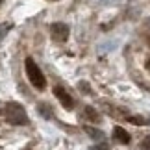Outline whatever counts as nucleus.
I'll use <instances>...</instances> for the list:
<instances>
[{"label": "nucleus", "mask_w": 150, "mask_h": 150, "mask_svg": "<svg viewBox=\"0 0 150 150\" xmlns=\"http://www.w3.org/2000/svg\"><path fill=\"white\" fill-rule=\"evenodd\" d=\"M24 67H26L28 80L32 82V85H33V87H37V89H45V85H47V80H45L43 72H41V69L37 67V63L33 61L32 57H26V63H24Z\"/></svg>", "instance_id": "1"}, {"label": "nucleus", "mask_w": 150, "mask_h": 150, "mask_svg": "<svg viewBox=\"0 0 150 150\" xmlns=\"http://www.w3.org/2000/svg\"><path fill=\"white\" fill-rule=\"evenodd\" d=\"M6 109H8V120L11 124H26L28 122L26 111H24L22 106H19V104H15V102H9L8 106H6Z\"/></svg>", "instance_id": "2"}, {"label": "nucleus", "mask_w": 150, "mask_h": 150, "mask_svg": "<svg viewBox=\"0 0 150 150\" xmlns=\"http://www.w3.org/2000/svg\"><path fill=\"white\" fill-rule=\"evenodd\" d=\"M50 33H52V39H56V41H67L69 39V26L67 24H63V22H54V24L50 26Z\"/></svg>", "instance_id": "3"}, {"label": "nucleus", "mask_w": 150, "mask_h": 150, "mask_svg": "<svg viewBox=\"0 0 150 150\" xmlns=\"http://www.w3.org/2000/svg\"><path fill=\"white\" fill-rule=\"evenodd\" d=\"M54 95L59 98V102H61V106L65 108V109H72L74 108V100H72V96L67 93L63 87H56L54 89Z\"/></svg>", "instance_id": "4"}, {"label": "nucleus", "mask_w": 150, "mask_h": 150, "mask_svg": "<svg viewBox=\"0 0 150 150\" xmlns=\"http://www.w3.org/2000/svg\"><path fill=\"white\" fill-rule=\"evenodd\" d=\"M113 135H115V139H117L119 143H122V145H128L130 139H132L130 134H128L124 128H120V126H117V128L113 130Z\"/></svg>", "instance_id": "5"}, {"label": "nucleus", "mask_w": 150, "mask_h": 150, "mask_svg": "<svg viewBox=\"0 0 150 150\" xmlns=\"http://www.w3.org/2000/svg\"><path fill=\"white\" fill-rule=\"evenodd\" d=\"M85 132H87V134L93 137V139H104V132H100V130H95V128H85Z\"/></svg>", "instance_id": "6"}, {"label": "nucleus", "mask_w": 150, "mask_h": 150, "mask_svg": "<svg viewBox=\"0 0 150 150\" xmlns=\"http://www.w3.org/2000/svg\"><path fill=\"white\" fill-rule=\"evenodd\" d=\"M85 111H87V117H89L91 120H98V115L95 113V109H93V108H85Z\"/></svg>", "instance_id": "7"}, {"label": "nucleus", "mask_w": 150, "mask_h": 150, "mask_svg": "<svg viewBox=\"0 0 150 150\" xmlns=\"http://www.w3.org/2000/svg\"><path fill=\"white\" fill-rule=\"evenodd\" d=\"M143 150H150V135L145 139V143H143Z\"/></svg>", "instance_id": "8"}, {"label": "nucleus", "mask_w": 150, "mask_h": 150, "mask_svg": "<svg viewBox=\"0 0 150 150\" xmlns=\"http://www.w3.org/2000/svg\"><path fill=\"white\" fill-rule=\"evenodd\" d=\"M130 120L134 124H143V119H139V117H130Z\"/></svg>", "instance_id": "9"}, {"label": "nucleus", "mask_w": 150, "mask_h": 150, "mask_svg": "<svg viewBox=\"0 0 150 150\" xmlns=\"http://www.w3.org/2000/svg\"><path fill=\"white\" fill-rule=\"evenodd\" d=\"M91 150H108V145H98V146H93Z\"/></svg>", "instance_id": "10"}, {"label": "nucleus", "mask_w": 150, "mask_h": 150, "mask_svg": "<svg viewBox=\"0 0 150 150\" xmlns=\"http://www.w3.org/2000/svg\"><path fill=\"white\" fill-rule=\"evenodd\" d=\"M146 69H148V72H150V59L146 61Z\"/></svg>", "instance_id": "11"}, {"label": "nucleus", "mask_w": 150, "mask_h": 150, "mask_svg": "<svg viewBox=\"0 0 150 150\" xmlns=\"http://www.w3.org/2000/svg\"><path fill=\"white\" fill-rule=\"evenodd\" d=\"M148 43H150V39H148Z\"/></svg>", "instance_id": "12"}]
</instances>
